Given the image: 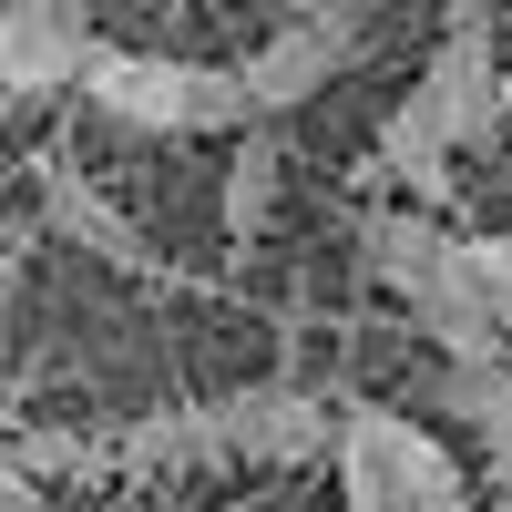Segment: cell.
Returning <instances> with one entry per match:
<instances>
[{"instance_id": "6da1fadb", "label": "cell", "mask_w": 512, "mask_h": 512, "mask_svg": "<svg viewBox=\"0 0 512 512\" xmlns=\"http://www.w3.org/2000/svg\"><path fill=\"white\" fill-rule=\"evenodd\" d=\"M369 277L410 308V328L431 338L441 359H492L512 338L492 328L482 287H472V256L441 216H420V205H390V216H369Z\"/></svg>"}, {"instance_id": "7a4b0ae2", "label": "cell", "mask_w": 512, "mask_h": 512, "mask_svg": "<svg viewBox=\"0 0 512 512\" xmlns=\"http://www.w3.org/2000/svg\"><path fill=\"white\" fill-rule=\"evenodd\" d=\"M72 93L93 103L103 123H123V134H246V93L226 62H175V52H82Z\"/></svg>"}, {"instance_id": "3957f363", "label": "cell", "mask_w": 512, "mask_h": 512, "mask_svg": "<svg viewBox=\"0 0 512 512\" xmlns=\"http://www.w3.org/2000/svg\"><path fill=\"white\" fill-rule=\"evenodd\" d=\"M338 492H349V512H472V482H461V461L420 431L410 410H338Z\"/></svg>"}, {"instance_id": "277c9868", "label": "cell", "mask_w": 512, "mask_h": 512, "mask_svg": "<svg viewBox=\"0 0 512 512\" xmlns=\"http://www.w3.org/2000/svg\"><path fill=\"white\" fill-rule=\"evenodd\" d=\"M410 103L441 123L451 154H472V144L502 134V52H492V11H482V0H451L441 52H431V72L410 82Z\"/></svg>"}, {"instance_id": "5b68a950", "label": "cell", "mask_w": 512, "mask_h": 512, "mask_svg": "<svg viewBox=\"0 0 512 512\" xmlns=\"http://www.w3.org/2000/svg\"><path fill=\"white\" fill-rule=\"evenodd\" d=\"M349 62H359V11H308V21H277V31L256 41L246 62H226V72H236L246 113L277 123V113H297V103H318Z\"/></svg>"}, {"instance_id": "8992f818", "label": "cell", "mask_w": 512, "mask_h": 512, "mask_svg": "<svg viewBox=\"0 0 512 512\" xmlns=\"http://www.w3.org/2000/svg\"><path fill=\"white\" fill-rule=\"evenodd\" d=\"M328 400L318 390H297V379H246V390L216 400V441L226 461H267V472H297V461H318L328 451Z\"/></svg>"}, {"instance_id": "52a82bcc", "label": "cell", "mask_w": 512, "mask_h": 512, "mask_svg": "<svg viewBox=\"0 0 512 512\" xmlns=\"http://www.w3.org/2000/svg\"><path fill=\"white\" fill-rule=\"evenodd\" d=\"M123 472H205V461H226L216 441V400H175V410H144L134 431L113 441Z\"/></svg>"}, {"instance_id": "ba28073f", "label": "cell", "mask_w": 512, "mask_h": 512, "mask_svg": "<svg viewBox=\"0 0 512 512\" xmlns=\"http://www.w3.org/2000/svg\"><path fill=\"white\" fill-rule=\"evenodd\" d=\"M41 216H52V236H72V246H93L103 267H154V246H144L134 226H123L113 205H103L93 185L72 175V164H41Z\"/></svg>"}, {"instance_id": "9c48e42d", "label": "cell", "mask_w": 512, "mask_h": 512, "mask_svg": "<svg viewBox=\"0 0 512 512\" xmlns=\"http://www.w3.org/2000/svg\"><path fill=\"white\" fill-rule=\"evenodd\" d=\"M379 175H390V185H410L420 205L451 185V144H441V123L420 113V103H390V123H379Z\"/></svg>"}, {"instance_id": "30bf717a", "label": "cell", "mask_w": 512, "mask_h": 512, "mask_svg": "<svg viewBox=\"0 0 512 512\" xmlns=\"http://www.w3.org/2000/svg\"><path fill=\"white\" fill-rule=\"evenodd\" d=\"M277 175H287L277 123H246V134H236V164H226V236H256V226L277 216Z\"/></svg>"}, {"instance_id": "8fae6325", "label": "cell", "mask_w": 512, "mask_h": 512, "mask_svg": "<svg viewBox=\"0 0 512 512\" xmlns=\"http://www.w3.org/2000/svg\"><path fill=\"white\" fill-rule=\"evenodd\" d=\"M431 400L451 420H472V431H512V349L492 359H441L431 369Z\"/></svg>"}, {"instance_id": "7c38bea8", "label": "cell", "mask_w": 512, "mask_h": 512, "mask_svg": "<svg viewBox=\"0 0 512 512\" xmlns=\"http://www.w3.org/2000/svg\"><path fill=\"white\" fill-rule=\"evenodd\" d=\"M461 256H472V287H482L492 328L512 338V236H461Z\"/></svg>"}, {"instance_id": "4fadbf2b", "label": "cell", "mask_w": 512, "mask_h": 512, "mask_svg": "<svg viewBox=\"0 0 512 512\" xmlns=\"http://www.w3.org/2000/svg\"><path fill=\"white\" fill-rule=\"evenodd\" d=\"M0 512H62V502L41 492V482L21 472V461H0Z\"/></svg>"}, {"instance_id": "5bb4252c", "label": "cell", "mask_w": 512, "mask_h": 512, "mask_svg": "<svg viewBox=\"0 0 512 512\" xmlns=\"http://www.w3.org/2000/svg\"><path fill=\"white\" fill-rule=\"evenodd\" d=\"M502 123H512V62H502Z\"/></svg>"}, {"instance_id": "9a60e30c", "label": "cell", "mask_w": 512, "mask_h": 512, "mask_svg": "<svg viewBox=\"0 0 512 512\" xmlns=\"http://www.w3.org/2000/svg\"><path fill=\"white\" fill-rule=\"evenodd\" d=\"M0 103H11V52H0Z\"/></svg>"}]
</instances>
